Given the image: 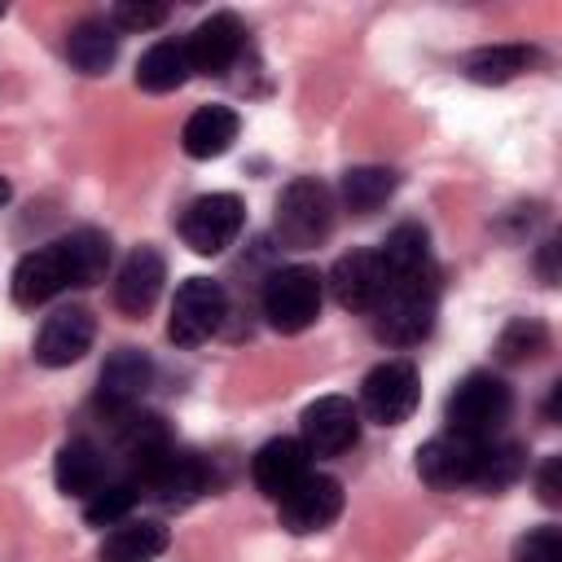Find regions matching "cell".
<instances>
[{
    "label": "cell",
    "instance_id": "cell-30",
    "mask_svg": "<svg viewBox=\"0 0 562 562\" xmlns=\"http://www.w3.org/2000/svg\"><path fill=\"white\" fill-rule=\"evenodd\" d=\"M136 505V487L123 479V483H101L88 501H83V518L97 522V527H114L127 518V509Z\"/></svg>",
    "mask_w": 562,
    "mask_h": 562
},
{
    "label": "cell",
    "instance_id": "cell-7",
    "mask_svg": "<svg viewBox=\"0 0 562 562\" xmlns=\"http://www.w3.org/2000/svg\"><path fill=\"white\" fill-rule=\"evenodd\" d=\"M417 400H422V386H417V369L408 360H382L360 382V413L378 426L408 422Z\"/></svg>",
    "mask_w": 562,
    "mask_h": 562
},
{
    "label": "cell",
    "instance_id": "cell-1",
    "mask_svg": "<svg viewBox=\"0 0 562 562\" xmlns=\"http://www.w3.org/2000/svg\"><path fill=\"white\" fill-rule=\"evenodd\" d=\"M435 299H439V272L417 281H386L378 307H373V334L391 347H413L435 325Z\"/></svg>",
    "mask_w": 562,
    "mask_h": 562
},
{
    "label": "cell",
    "instance_id": "cell-28",
    "mask_svg": "<svg viewBox=\"0 0 562 562\" xmlns=\"http://www.w3.org/2000/svg\"><path fill=\"white\" fill-rule=\"evenodd\" d=\"M527 470V457L509 439H487L483 443V465H479V492H501Z\"/></svg>",
    "mask_w": 562,
    "mask_h": 562
},
{
    "label": "cell",
    "instance_id": "cell-34",
    "mask_svg": "<svg viewBox=\"0 0 562 562\" xmlns=\"http://www.w3.org/2000/svg\"><path fill=\"white\" fill-rule=\"evenodd\" d=\"M553 259H558V241H544V250H540V277H544V285H553V281H558Z\"/></svg>",
    "mask_w": 562,
    "mask_h": 562
},
{
    "label": "cell",
    "instance_id": "cell-14",
    "mask_svg": "<svg viewBox=\"0 0 562 562\" xmlns=\"http://www.w3.org/2000/svg\"><path fill=\"white\" fill-rule=\"evenodd\" d=\"M92 334H97V321L88 307H57L35 334V360L48 369L75 364L92 347Z\"/></svg>",
    "mask_w": 562,
    "mask_h": 562
},
{
    "label": "cell",
    "instance_id": "cell-20",
    "mask_svg": "<svg viewBox=\"0 0 562 562\" xmlns=\"http://www.w3.org/2000/svg\"><path fill=\"white\" fill-rule=\"evenodd\" d=\"M237 132H241V119L228 105H202V110L189 114L180 140H184V154L189 158H220V154L233 149Z\"/></svg>",
    "mask_w": 562,
    "mask_h": 562
},
{
    "label": "cell",
    "instance_id": "cell-32",
    "mask_svg": "<svg viewBox=\"0 0 562 562\" xmlns=\"http://www.w3.org/2000/svg\"><path fill=\"white\" fill-rule=\"evenodd\" d=\"M514 562H562V531L536 527L514 544Z\"/></svg>",
    "mask_w": 562,
    "mask_h": 562
},
{
    "label": "cell",
    "instance_id": "cell-31",
    "mask_svg": "<svg viewBox=\"0 0 562 562\" xmlns=\"http://www.w3.org/2000/svg\"><path fill=\"white\" fill-rule=\"evenodd\" d=\"M167 13H171L167 4H145V0L136 4V0H123V4H114V9H110V18H105V22H110L114 31H154V26H162V22H167Z\"/></svg>",
    "mask_w": 562,
    "mask_h": 562
},
{
    "label": "cell",
    "instance_id": "cell-19",
    "mask_svg": "<svg viewBox=\"0 0 562 562\" xmlns=\"http://www.w3.org/2000/svg\"><path fill=\"white\" fill-rule=\"evenodd\" d=\"M167 549V527L158 518H123L105 531L97 558L101 562H154Z\"/></svg>",
    "mask_w": 562,
    "mask_h": 562
},
{
    "label": "cell",
    "instance_id": "cell-17",
    "mask_svg": "<svg viewBox=\"0 0 562 562\" xmlns=\"http://www.w3.org/2000/svg\"><path fill=\"white\" fill-rule=\"evenodd\" d=\"M162 281H167V263H162V255H158L154 246H136V250L123 259L119 277H114V303H119V312H127V316H145V312L158 303Z\"/></svg>",
    "mask_w": 562,
    "mask_h": 562
},
{
    "label": "cell",
    "instance_id": "cell-36",
    "mask_svg": "<svg viewBox=\"0 0 562 562\" xmlns=\"http://www.w3.org/2000/svg\"><path fill=\"white\" fill-rule=\"evenodd\" d=\"M0 18H4V0H0Z\"/></svg>",
    "mask_w": 562,
    "mask_h": 562
},
{
    "label": "cell",
    "instance_id": "cell-29",
    "mask_svg": "<svg viewBox=\"0 0 562 562\" xmlns=\"http://www.w3.org/2000/svg\"><path fill=\"white\" fill-rule=\"evenodd\" d=\"M544 347H549V334H544L540 321H509V325L501 329V338H496V356H501L505 364L536 360Z\"/></svg>",
    "mask_w": 562,
    "mask_h": 562
},
{
    "label": "cell",
    "instance_id": "cell-5",
    "mask_svg": "<svg viewBox=\"0 0 562 562\" xmlns=\"http://www.w3.org/2000/svg\"><path fill=\"white\" fill-rule=\"evenodd\" d=\"M321 294H325V281L316 268L307 263L277 268L263 281V316L277 334H303L321 316Z\"/></svg>",
    "mask_w": 562,
    "mask_h": 562
},
{
    "label": "cell",
    "instance_id": "cell-24",
    "mask_svg": "<svg viewBox=\"0 0 562 562\" xmlns=\"http://www.w3.org/2000/svg\"><path fill=\"white\" fill-rule=\"evenodd\" d=\"M193 75L184 40H158L140 61H136V83L145 92H176L184 79Z\"/></svg>",
    "mask_w": 562,
    "mask_h": 562
},
{
    "label": "cell",
    "instance_id": "cell-12",
    "mask_svg": "<svg viewBox=\"0 0 562 562\" xmlns=\"http://www.w3.org/2000/svg\"><path fill=\"white\" fill-rule=\"evenodd\" d=\"M241 44H246L241 22L233 13H211L206 22L193 26V35L184 40V53L193 75H228L233 61L241 57Z\"/></svg>",
    "mask_w": 562,
    "mask_h": 562
},
{
    "label": "cell",
    "instance_id": "cell-9",
    "mask_svg": "<svg viewBox=\"0 0 562 562\" xmlns=\"http://www.w3.org/2000/svg\"><path fill=\"white\" fill-rule=\"evenodd\" d=\"M483 443L487 439H465V435H439L417 448V474L435 492H457V487H479V465H483Z\"/></svg>",
    "mask_w": 562,
    "mask_h": 562
},
{
    "label": "cell",
    "instance_id": "cell-10",
    "mask_svg": "<svg viewBox=\"0 0 562 562\" xmlns=\"http://www.w3.org/2000/svg\"><path fill=\"white\" fill-rule=\"evenodd\" d=\"M360 439V408L342 395H321L299 417V443L307 457H338Z\"/></svg>",
    "mask_w": 562,
    "mask_h": 562
},
{
    "label": "cell",
    "instance_id": "cell-13",
    "mask_svg": "<svg viewBox=\"0 0 562 562\" xmlns=\"http://www.w3.org/2000/svg\"><path fill=\"white\" fill-rule=\"evenodd\" d=\"M386 290V268L378 250H351L329 268V294L347 312H373Z\"/></svg>",
    "mask_w": 562,
    "mask_h": 562
},
{
    "label": "cell",
    "instance_id": "cell-11",
    "mask_svg": "<svg viewBox=\"0 0 562 562\" xmlns=\"http://www.w3.org/2000/svg\"><path fill=\"white\" fill-rule=\"evenodd\" d=\"M281 505V527L294 531V536H307V531H321L329 527L338 514H342V483L329 479V474H307Z\"/></svg>",
    "mask_w": 562,
    "mask_h": 562
},
{
    "label": "cell",
    "instance_id": "cell-22",
    "mask_svg": "<svg viewBox=\"0 0 562 562\" xmlns=\"http://www.w3.org/2000/svg\"><path fill=\"white\" fill-rule=\"evenodd\" d=\"M53 479H57V487L66 492V496H92L101 483H105V457H101V448L92 443V439H70V443H61V452H57V465H53Z\"/></svg>",
    "mask_w": 562,
    "mask_h": 562
},
{
    "label": "cell",
    "instance_id": "cell-21",
    "mask_svg": "<svg viewBox=\"0 0 562 562\" xmlns=\"http://www.w3.org/2000/svg\"><path fill=\"white\" fill-rule=\"evenodd\" d=\"M382 268H386V281H417V277H430L435 272V259H430V241H426V228L422 224H400L391 228L386 246L378 250Z\"/></svg>",
    "mask_w": 562,
    "mask_h": 562
},
{
    "label": "cell",
    "instance_id": "cell-18",
    "mask_svg": "<svg viewBox=\"0 0 562 562\" xmlns=\"http://www.w3.org/2000/svg\"><path fill=\"white\" fill-rule=\"evenodd\" d=\"M149 378H154L149 356H145V351H136V347H119V351L105 360V369H101L97 404H101V408H110V413L119 417V413H127V408H136V404H140V395H145Z\"/></svg>",
    "mask_w": 562,
    "mask_h": 562
},
{
    "label": "cell",
    "instance_id": "cell-25",
    "mask_svg": "<svg viewBox=\"0 0 562 562\" xmlns=\"http://www.w3.org/2000/svg\"><path fill=\"white\" fill-rule=\"evenodd\" d=\"M66 268H70V285H97L110 268V237L97 228H75L66 237H57Z\"/></svg>",
    "mask_w": 562,
    "mask_h": 562
},
{
    "label": "cell",
    "instance_id": "cell-33",
    "mask_svg": "<svg viewBox=\"0 0 562 562\" xmlns=\"http://www.w3.org/2000/svg\"><path fill=\"white\" fill-rule=\"evenodd\" d=\"M536 487H540V501H544V505H562V457H549V461L540 465Z\"/></svg>",
    "mask_w": 562,
    "mask_h": 562
},
{
    "label": "cell",
    "instance_id": "cell-4",
    "mask_svg": "<svg viewBox=\"0 0 562 562\" xmlns=\"http://www.w3.org/2000/svg\"><path fill=\"white\" fill-rule=\"evenodd\" d=\"M514 395L496 373H470L448 395V430L465 439H496L509 422Z\"/></svg>",
    "mask_w": 562,
    "mask_h": 562
},
{
    "label": "cell",
    "instance_id": "cell-8",
    "mask_svg": "<svg viewBox=\"0 0 562 562\" xmlns=\"http://www.w3.org/2000/svg\"><path fill=\"white\" fill-rule=\"evenodd\" d=\"M246 220V206L237 193H202L180 215V237L193 255H220L237 241Z\"/></svg>",
    "mask_w": 562,
    "mask_h": 562
},
{
    "label": "cell",
    "instance_id": "cell-26",
    "mask_svg": "<svg viewBox=\"0 0 562 562\" xmlns=\"http://www.w3.org/2000/svg\"><path fill=\"white\" fill-rule=\"evenodd\" d=\"M531 61H536V53L522 44H492V48H479L465 57V75L474 83H509L522 70H531Z\"/></svg>",
    "mask_w": 562,
    "mask_h": 562
},
{
    "label": "cell",
    "instance_id": "cell-3",
    "mask_svg": "<svg viewBox=\"0 0 562 562\" xmlns=\"http://www.w3.org/2000/svg\"><path fill=\"white\" fill-rule=\"evenodd\" d=\"M334 228V198L316 176H299L281 189L277 198V215H272V233L281 246L290 250H312L329 237Z\"/></svg>",
    "mask_w": 562,
    "mask_h": 562
},
{
    "label": "cell",
    "instance_id": "cell-35",
    "mask_svg": "<svg viewBox=\"0 0 562 562\" xmlns=\"http://www.w3.org/2000/svg\"><path fill=\"white\" fill-rule=\"evenodd\" d=\"M4 202H9V180L0 176V206H4Z\"/></svg>",
    "mask_w": 562,
    "mask_h": 562
},
{
    "label": "cell",
    "instance_id": "cell-23",
    "mask_svg": "<svg viewBox=\"0 0 562 562\" xmlns=\"http://www.w3.org/2000/svg\"><path fill=\"white\" fill-rule=\"evenodd\" d=\"M114 53H119V35H114V26L105 18H83L66 35V57H70V66L79 75H105Z\"/></svg>",
    "mask_w": 562,
    "mask_h": 562
},
{
    "label": "cell",
    "instance_id": "cell-15",
    "mask_svg": "<svg viewBox=\"0 0 562 562\" xmlns=\"http://www.w3.org/2000/svg\"><path fill=\"white\" fill-rule=\"evenodd\" d=\"M250 474H255V487L272 501H285L307 474H312V457L299 439H268L255 461H250Z\"/></svg>",
    "mask_w": 562,
    "mask_h": 562
},
{
    "label": "cell",
    "instance_id": "cell-6",
    "mask_svg": "<svg viewBox=\"0 0 562 562\" xmlns=\"http://www.w3.org/2000/svg\"><path fill=\"white\" fill-rule=\"evenodd\" d=\"M228 316V294L220 281L211 277H189L176 299H171V321H167V338L176 347H198L206 342Z\"/></svg>",
    "mask_w": 562,
    "mask_h": 562
},
{
    "label": "cell",
    "instance_id": "cell-2",
    "mask_svg": "<svg viewBox=\"0 0 562 562\" xmlns=\"http://www.w3.org/2000/svg\"><path fill=\"white\" fill-rule=\"evenodd\" d=\"M132 474L127 483L140 492V496H154L158 505H189L206 492V465L193 457V452H180L176 443H162V448H149L140 457L127 461Z\"/></svg>",
    "mask_w": 562,
    "mask_h": 562
},
{
    "label": "cell",
    "instance_id": "cell-16",
    "mask_svg": "<svg viewBox=\"0 0 562 562\" xmlns=\"http://www.w3.org/2000/svg\"><path fill=\"white\" fill-rule=\"evenodd\" d=\"M66 285H70V268H66V255L57 241L22 255L13 268V303L18 307H40L53 294H61Z\"/></svg>",
    "mask_w": 562,
    "mask_h": 562
},
{
    "label": "cell",
    "instance_id": "cell-27",
    "mask_svg": "<svg viewBox=\"0 0 562 562\" xmlns=\"http://www.w3.org/2000/svg\"><path fill=\"white\" fill-rule=\"evenodd\" d=\"M391 193H395V171L391 167H351L342 176V202L356 215H373Z\"/></svg>",
    "mask_w": 562,
    "mask_h": 562
}]
</instances>
